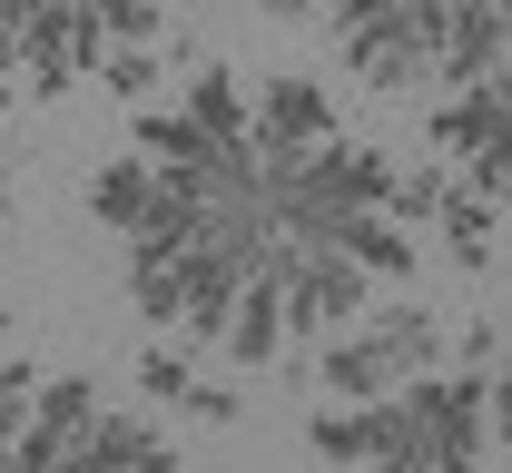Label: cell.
I'll use <instances>...</instances> for the list:
<instances>
[{
	"mask_svg": "<svg viewBox=\"0 0 512 473\" xmlns=\"http://www.w3.org/2000/svg\"><path fill=\"white\" fill-rule=\"evenodd\" d=\"M434 365H444V316H424L414 296L355 316V326H335V336H316V385L335 405H375V395L434 375Z\"/></svg>",
	"mask_w": 512,
	"mask_h": 473,
	"instance_id": "cell-1",
	"label": "cell"
},
{
	"mask_svg": "<svg viewBox=\"0 0 512 473\" xmlns=\"http://www.w3.org/2000/svg\"><path fill=\"white\" fill-rule=\"evenodd\" d=\"M247 276L256 267L227 247V227L197 237V247H128V296H138V316L168 326V336H227Z\"/></svg>",
	"mask_w": 512,
	"mask_h": 473,
	"instance_id": "cell-2",
	"label": "cell"
},
{
	"mask_svg": "<svg viewBox=\"0 0 512 473\" xmlns=\"http://www.w3.org/2000/svg\"><path fill=\"white\" fill-rule=\"evenodd\" d=\"M266 276H276V296H286V336H335V326H355L365 296H375V276L355 267L325 227H286L276 257H266Z\"/></svg>",
	"mask_w": 512,
	"mask_h": 473,
	"instance_id": "cell-3",
	"label": "cell"
},
{
	"mask_svg": "<svg viewBox=\"0 0 512 473\" xmlns=\"http://www.w3.org/2000/svg\"><path fill=\"white\" fill-rule=\"evenodd\" d=\"M10 30H20V89L30 99H69L79 79H99V60H109V30H99L89 0H20Z\"/></svg>",
	"mask_w": 512,
	"mask_h": 473,
	"instance_id": "cell-4",
	"label": "cell"
},
{
	"mask_svg": "<svg viewBox=\"0 0 512 473\" xmlns=\"http://www.w3.org/2000/svg\"><path fill=\"white\" fill-rule=\"evenodd\" d=\"M335 60L355 69L365 89H384V99L424 89L434 60H444V0H394L384 20H365V30H335Z\"/></svg>",
	"mask_w": 512,
	"mask_h": 473,
	"instance_id": "cell-5",
	"label": "cell"
},
{
	"mask_svg": "<svg viewBox=\"0 0 512 473\" xmlns=\"http://www.w3.org/2000/svg\"><path fill=\"white\" fill-rule=\"evenodd\" d=\"M247 99H256V148H276V158H306V148H325V138H345L325 79H306V69H266Z\"/></svg>",
	"mask_w": 512,
	"mask_h": 473,
	"instance_id": "cell-6",
	"label": "cell"
},
{
	"mask_svg": "<svg viewBox=\"0 0 512 473\" xmlns=\"http://www.w3.org/2000/svg\"><path fill=\"white\" fill-rule=\"evenodd\" d=\"M69 473H188L178 444L148 424V414H99L79 444H69Z\"/></svg>",
	"mask_w": 512,
	"mask_h": 473,
	"instance_id": "cell-7",
	"label": "cell"
},
{
	"mask_svg": "<svg viewBox=\"0 0 512 473\" xmlns=\"http://www.w3.org/2000/svg\"><path fill=\"white\" fill-rule=\"evenodd\" d=\"M503 60H512L503 10H493V0H444V60H434V79L473 89V79H493Z\"/></svg>",
	"mask_w": 512,
	"mask_h": 473,
	"instance_id": "cell-8",
	"label": "cell"
},
{
	"mask_svg": "<svg viewBox=\"0 0 512 473\" xmlns=\"http://www.w3.org/2000/svg\"><path fill=\"white\" fill-rule=\"evenodd\" d=\"M128 148H138V158H148L158 178H207V168H217V138L197 129L188 109H158V99H148V109L128 119Z\"/></svg>",
	"mask_w": 512,
	"mask_h": 473,
	"instance_id": "cell-9",
	"label": "cell"
},
{
	"mask_svg": "<svg viewBox=\"0 0 512 473\" xmlns=\"http://www.w3.org/2000/svg\"><path fill=\"white\" fill-rule=\"evenodd\" d=\"M178 109H188V119L217 138V148L256 138V99H247V79H237V69H217V60H197V69H188V99H178Z\"/></svg>",
	"mask_w": 512,
	"mask_h": 473,
	"instance_id": "cell-10",
	"label": "cell"
},
{
	"mask_svg": "<svg viewBox=\"0 0 512 473\" xmlns=\"http://www.w3.org/2000/svg\"><path fill=\"white\" fill-rule=\"evenodd\" d=\"M325 237L355 257V267L375 276V286H394V276H414V227H394L384 207H365V217H325Z\"/></svg>",
	"mask_w": 512,
	"mask_h": 473,
	"instance_id": "cell-11",
	"label": "cell"
},
{
	"mask_svg": "<svg viewBox=\"0 0 512 473\" xmlns=\"http://www.w3.org/2000/svg\"><path fill=\"white\" fill-rule=\"evenodd\" d=\"M493 217H503V207L483 198V188H444V207H434V237H444V257L463 276H493V247H503Z\"/></svg>",
	"mask_w": 512,
	"mask_h": 473,
	"instance_id": "cell-12",
	"label": "cell"
},
{
	"mask_svg": "<svg viewBox=\"0 0 512 473\" xmlns=\"http://www.w3.org/2000/svg\"><path fill=\"white\" fill-rule=\"evenodd\" d=\"M227 355H237V365H276V355H286V296H276V276H247V286H237V316H227Z\"/></svg>",
	"mask_w": 512,
	"mask_h": 473,
	"instance_id": "cell-13",
	"label": "cell"
},
{
	"mask_svg": "<svg viewBox=\"0 0 512 473\" xmlns=\"http://www.w3.org/2000/svg\"><path fill=\"white\" fill-rule=\"evenodd\" d=\"M148 198H158V168L128 148V158H99L89 168V217L99 227H119V237H138V217H148Z\"/></svg>",
	"mask_w": 512,
	"mask_h": 473,
	"instance_id": "cell-14",
	"label": "cell"
},
{
	"mask_svg": "<svg viewBox=\"0 0 512 473\" xmlns=\"http://www.w3.org/2000/svg\"><path fill=\"white\" fill-rule=\"evenodd\" d=\"M306 454L335 473H365L375 464V405H316L306 414Z\"/></svg>",
	"mask_w": 512,
	"mask_h": 473,
	"instance_id": "cell-15",
	"label": "cell"
},
{
	"mask_svg": "<svg viewBox=\"0 0 512 473\" xmlns=\"http://www.w3.org/2000/svg\"><path fill=\"white\" fill-rule=\"evenodd\" d=\"M89 424H99V385H89V375H40V395H30V434H50V444L69 454Z\"/></svg>",
	"mask_w": 512,
	"mask_h": 473,
	"instance_id": "cell-16",
	"label": "cell"
},
{
	"mask_svg": "<svg viewBox=\"0 0 512 473\" xmlns=\"http://www.w3.org/2000/svg\"><path fill=\"white\" fill-rule=\"evenodd\" d=\"M444 158H394V188H384V217L394 227H434V207H444Z\"/></svg>",
	"mask_w": 512,
	"mask_h": 473,
	"instance_id": "cell-17",
	"label": "cell"
},
{
	"mask_svg": "<svg viewBox=\"0 0 512 473\" xmlns=\"http://www.w3.org/2000/svg\"><path fill=\"white\" fill-rule=\"evenodd\" d=\"M168 79V60H158V40H109V60H99V89L109 99H128V109H148V89Z\"/></svg>",
	"mask_w": 512,
	"mask_h": 473,
	"instance_id": "cell-18",
	"label": "cell"
},
{
	"mask_svg": "<svg viewBox=\"0 0 512 473\" xmlns=\"http://www.w3.org/2000/svg\"><path fill=\"white\" fill-rule=\"evenodd\" d=\"M138 385H148L158 405H188L197 395V336H158L148 355H138Z\"/></svg>",
	"mask_w": 512,
	"mask_h": 473,
	"instance_id": "cell-19",
	"label": "cell"
},
{
	"mask_svg": "<svg viewBox=\"0 0 512 473\" xmlns=\"http://www.w3.org/2000/svg\"><path fill=\"white\" fill-rule=\"evenodd\" d=\"M30 395H40V365L0 345V444H20V424H30Z\"/></svg>",
	"mask_w": 512,
	"mask_h": 473,
	"instance_id": "cell-20",
	"label": "cell"
},
{
	"mask_svg": "<svg viewBox=\"0 0 512 473\" xmlns=\"http://www.w3.org/2000/svg\"><path fill=\"white\" fill-rule=\"evenodd\" d=\"M89 10H99L109 40H158L168 30V0H89Z\"/></svg>",
	"mask_w": 512,
	"mask_h": 473,
	"instance_id": "cell-21",
	"label": "cell"
},
{
	"mask_svg": "<svg viewBox=\"0 0 512 473\" xmlns=\"http://www.w3.org/2000/svg\"><path fill=\"white\" fill-rule=\"evenodd\" d=\"M178 414H197V424H237V414H247V395H227V385H207V375H197V395Z\"/></svg>",
	"mask_w": 512,
	"mask_h": 473,
	"instance_id": "cell-22",
	"label": "cell"
},
{
	"mask_svg": "<svg viewBox=\"0 0 512 473\" xmlns=\"http://www.w3.org/2000/svg\"><path fill=\"white\" fill-rule=\"evenodd\" d=\"M10 10H20V0H0V109L20 99V30H10Z\"/></svg>",
	"mask_w": 512,
	"mask_h": 473,
	"instance_id": "cell-23",
	"label": "cell"
},
{
	"mask_svg": "<svg viewBox=\"0 0 512 473\" xmlns=\"http://www.w3.org/2000/svg\"><path fill=\"white\" fill-rule=\"evenodd\" d=\"M453 355H463V375H473V365H493V355H503V336H493V316H483V326H463V345H453Z\"/></svg>",
	"mask_w": 512,
	"mask_h": 473,
	"instance_id": "cell-24",
	"label": "cell"
},
{
	"mask_svg": "<svg viewBox=\"0 0 512 473\" xmlns=\"http://www.w3.org/2000/svg\"><path fill=\"white\" fill-rule=\"evenodd\" d=\"M394 0H335V30H365V20H384Z\"/></svg>",
	"mask_w": 512,
	"mask_h": 473,
	"instance_id": "cell-25",
	"label": "cell"
},
{
	"mask_svg": "<svg viewBox=\"0 0 512 473\" xmlns=\"http://www.w3.org/2000/svg\"><path fill=\"white\" fill-rule=\"evenodd\" d=\"M493 434H503V454H512V375L493 385Z\"/></svg>",
	"mask_w": 512,
	"mask_h": 473,
	"instance_id": "cell-26",
	"label": "cell"
},
{
	"mask_svg": "<svg viewBox=\"0 0 512 473\" xmlns=\"http://www.w3.org/2000/svg\"><path fill=\"white\" fill-rule=\"evenodd\" d=\"M256 10H266V20H306L316 0H256Z\"/></svg>",
	"mask_w": 512,
	"mask_h": 473,
	"instance_id": "cell-27",
	"label": "cell"
},
{
	"mask_svg": "<svg viewBox=\"0 0 512 473\" xmlns=\"http://www.w3.org/2000/svg\"><path fill=\"white\" fill-rule=\"evenodd\" d=\"M10 207H20V178H10V168H0V217H10Z\"/></svg>",
	"mask_w": 512,
	"mask_h": 473,
	"instance_id": "cell-28",
	"label": "cell"
},
{
	"mask_svg": "<svg viewBox=\"0 0 512 473\" xmlns=\"http://www.w3.org/2000/svg\"><path fill=\"white\" fill-rule=\"evenodd\" d=\"M493 10H503V40H512V0H493Z\"/></svg>",
	"mask_w": 512,
	"mask_h": 473,
	"instance_id": "cell-29",
	"label": "cell"
},
{
	"mask_svg": "<svg viewBox=\"0 0 512 473\" xmlns=\"http://www.w3.org/2000/svg\"><path fill=\"white\" fill-rule=\"evenodd\" d=\"M0 345H10V306H0Z\"/></svg>",
	"mask_w": 512,
	"mask_h": 473,
	"instance_id": "cell-30",
	"label": "cell"
}]
</instances>
